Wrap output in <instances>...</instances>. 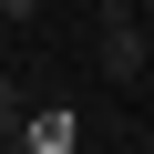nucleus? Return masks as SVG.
Returning <instances> with one entry per match:
<instances>
[{
    "label": "nucleus",
    "mask_w": 154,
    "mask_h": 154,
    "mask_svg": "<svg viewBox=\"0 0 154 154\" xmlns=\"http://www.w3.org/2000/svg\"><path fill=\"white\" fill-rule=\"evenodd\" d=\"M144 41H154V21L134 0H93V62H103V82H144Z\"/></svg>",
    "instance_id": "f257e3e1"
},
{
    "label": "nucleus",
    "mask_w": 154,
    "mask_h": 154,
    "mask_svg": "<svg viewBox=\"0 0 154 154\" xmlns=\"http://www.w3.org/2000/svg\"><path fill=\"white\" fill-rule=\"evenodd\" d=\"M31 123V103H21V82H11V72H0V134H21Z\"/></svg>",
    "instance_id": "f03ea898"
},
{
    "label": "nucleus",
    "mask_w": 154,
    "mask_h": 154,
    "mask_svg": "<svg viewBox=\"0 0 154 154\" xmlns=\"http://www.w3.org/2000/svg\"><path fill=\"white\" fill-rule=\"evenodd\" d=\"M41 21V0H0V31H31Z\"/></svg>",
    "instance_id": "7ed1b4c3"
},
{
    "label": "nucleus",
    "mask_w": 154,
    "mask_h": 154,
    "mask_svg": "<svg viewBox=\"0 0 154 154\" xmlns=\"http://www.w3.org/2000/svg\"><path fill=\"white\" fill-rule=\"evenodd\" d=\"M134 11H144V21H154V0H134Z\"/></svg>",
    "instance_id": "20e7f679"
},
{
    "label": "nucleus",
    "mask_w": 154,
    "mask_h": 154,
    "mask_svg": "<svg viewBox=\"0 0 154 154\" xmlns=\"http://www.w3.org/2000/svg\"><path fill=\"white\" fill-rule=\"evenodd\" d=\"M0 72H11V62H0Z\"/></svg>",
    "instance_id": "39448f33"
}]
</instances>
